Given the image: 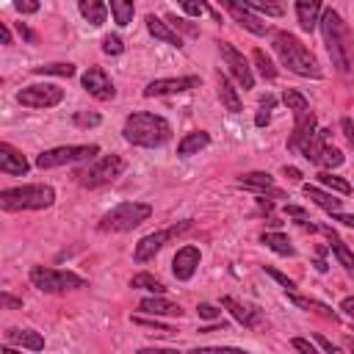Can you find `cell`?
I'll return each mask as SVG.
<instances>
[{
  "instance_id": "cell-1",
  "label": "cell",
  "mask_w": 354,
  "mask_h": 354,
  "mask_svg": "<svg viewBox=\"0 0 354 354\" xmlns=\"http://www.w3.org/2000/svg\"><path fill=\"white\" fill-rule=\"evenodd\" d=\"M122 136H124V141H130L136 147H160L171 138V124L158 113L136 111L124 119Z\"/></svg>"
},
{
  "instance_id": "cell-2",
  "label": "cell",
  "mask_w": 354,
  "mask_h": 354,
  "mask_svg": "<svg viewBox=\"0 0 354 354\" xmlns=\"http://www.w3.org/2000/svg\"><path fill=\"white\" fill-rule=\"evenodd\" d=\"M321 33H324V41H326V50H329V58L332 64L337 66V72L348 75L354 69V58H351V41H348V28L346 22L340 19L337 11H324L321 14Z\"/></svg>"
},
{
  "instance_id": "cell-3",
  "label": "cell",
  "mask_w": 354,
  "mask_h": 354,
  "mask_svg": "<svg viewBox=\"0 0 354 354\" xmlns=\"http://www.w3.org/2000/svg\"><path fill=\"white\" fill-rule=\"evenodd\" d=\"M274 50H277L279 61H282L290 72H296V75H301V77H321L318 61L313 58V53H310L293 33H285V30L274 33Z\"/></svg>"
},
{
  "instance_id": "cell-4",
  "label": "cell",
  "mask_w": 354,
  "mask_h": 354,
  "mask_svg": "<svg viewBox=\"0 0 354 354\" xmlns=\"http://www.w3.org/2000/svg\"><path fill=\"white\" fill-rule=\"evenodd\" d=\"M55 202L53 185H17L0 191V207L3 210H44Z\"/></svg>"
},
{
  "instance_id": "cell-5",
  "label": "cell",
  "mask_w": 354,
  "mask_h": 354,
  "mask_svg": "<svg viewBox=\"0 0 354 354\" xmlns=\"http://www.w3.org/2000/svg\"><path fill=\"white\" fill-rule=\"evenodd\" d=\"M149 213H152V207L147 202H119L100 218V230L102 232H127V230L138 227L141 221H147Z\"/></svg>"
},
{
  "instance_id": "cell-6",
  "label": "cell",
  "mask_w": 354,
  "mask_h": 354,
  "mask_svg": "<svg viewBox=\"0 0 354 354\" xmlns=\"http://www.w3.org/2000/svg\"><path fill=\"white\" fill-rule=\"evenodd\" d=\"M30 282H33V288H39L44 293H64V290H75V288L86 285V279L80 274L58 271V268H44V266H33L30 268Z\"/></svg>"
},
{
  "instance_id": "cell-7",
  "label": "cell",
  "mask_w": 354,
  "mask_h": 354,
  "mask_svg": "<svg viewBox=\"0 0 354 354\" xmlns=\"http://www.w3.org/2000/svg\"><path fill=\"white\" fill-rule=\"evenodd\" d=\"M122 171H124V160L119 155H105V158L88 163L86 169H80L75 177L83 188H97V185H105V183L116 180Z\"/></svg>"
},
{
  "instance_id": "cell-8",
  "label": "cell",
  "mask_w": 354,
  "mask_h": 354,
  "mask_svg": "<svg viewBox=\"0 0 354 354\" xmlns=\"http://www.w3.org/2000/svg\"><path fill=\"white\" fill-rule=\"evenodd\" d=\"M100 147L97 144H77V147H53L36 155V166L39 169H55L64 163H77V160H88L91 155H97Z\"/></svg>"
},
{
  "instance_id": "cell-9",
  "label": "cell",
  "mask_w": 354,
  "mask_h": 354,
  "mask_svg": "<svg viewBox=\"0 0 354 354\" xmlns=\"http://www.w3.org/2000/svg\"><path fill=\"white\" fill-rule=\"evenodd\" d=\"M191 227V221H180V224H174V227H169V230H158V232H149V235H144L138 243H136V252H133V257H136V263H147L149 257H155L171 238H177L180 232H185Z\"/></svg>"
},
{
  "instance_id": "cell-10",
  "label": "cell",
  "mask_w": 354,
  "mask_h": 354,
  "mask_svg": "<svg viewBox=\"0 0 354 354\" xmlns=\"http://www.w3.org/2000/svg\"><path fill=\"white\" fill-rule=\"evenodd\" d=\"M17 100L25 105V108H53L64 100V88H58L55 83H33V86H25Z\"/></svg>"
},
{
  "instance_id": "cell-11",
  "label": "cell",
  "mask_w": 354,
  "mask_h": 354,
  "mask_svg": "<svg viewBox=\"0 0 354 354\" xmlns=\"http://www.w3.org/2000/svg\"><path fill=\"white\" fill-rule=\"evenodd\" d=\"M218 50H221V58H224L230 75H232L243 88H252V86H254V75H252V66H249V61L243 58V53H238L232 44H221Z\"/></svg>"
},
{
  "instance_id": "cell-12",
  "label": "cell",
  "mask_w": 354,
  "mask_h": 354,
  "mask_svg": "<svg viewBox=\"0 0 354 354\" xmlns=\"http://www.w3.org/2000/svg\"><path fill=\"white\" fill-rule=\"evenodd\" d=\"M80 83H83V88H86L91 97H97V100H113V97H116L113 80H111V77L105 75V69H100V66H88V69L83 72Z\"/></svg>"
},
{
  "instance_id": "cell-13",
  "label": "cell",
  "mask_w": 354,
  "mask_h": 354,
  "mask_svg": "<svg viewBox=\"0 0 354 354\" xmlns=\"http://www.w3.org/2000/svg\"><path fill=\"white\" fill-rule=\"evenodd\" d=\"M196 86H199V77H194V75H188V77H160V80L147 83L144 97H166V94H180V91L196 88Z\"/></svg>"
},
{
  "instance_id": "cell-14",
  "label": "cell",
  "mask_w": 354,
  "mask_h": 354,
  "mask_svg": "<svg viewBox=\"0 0 354 354\" xmlns=\"http://www.w3.org/2000/svg\"><path fill=\"white\" fill-rule=\"evenodd\" d=\"M221 6L230 11V17L241 25V28H246L249 33H254V36H263L266 33V22H260L257 17H254V11L243 3V0H221Z\"/></svg>"
},
{
  "instance_id": "cell-15",
  "label": "cell",
  "mask_w": 354,
  "mask_h": 354,
  "mask_svg": "<svg viewBox=\"0 0 354 354\" xmlns=\"http://www.w3.org/2000/svg\"><path fill=\"white\" fill-rule=\"evenodd\" d=\"M199 249L196 246H183V249H177V254H174V260H171V271H174V277L177 279H191L194 277V271H196V266H199Z\"/></svg>"
},
{
  "instance_id": "cell-16",
  "label": "cell",
  "mask_w": 354,
  "mask_h": 354,
  "mask_svg": "<svg viewBox=\"0 0 354 354\" xmlns=\"http://www.w3.org/2000/svg\"><path fill=\"white\" fill-rule=\"evenodd\" d=\"M238 185L252 188V191H257V194H271V196H277V199L285 196V194L274 185V177H271L268 171H249V174H241V177H238Z\"/></svg>"
},
{
  "instance_id": "cell-17",
  "label": "cell",
  "mask_w": 354,
  "mask_h": 354,
  "mask_svg": "<svg viewBox=\"0 0 354 354\" xmlns=\"http://www.w3.org/2000/svg\"><path fill=\"white\" fill-rule=\"evenodd\" d=\"M138 310L147 313V315H183V307L163 299V293H155L149 299H141L138 301Z\"/></svg>"
},
{
  "instance_id": "cell-18",
  "label": "cell",
  "mask_w": 354,
  "mask_h": 354,
  "mask_svg": "<svg viewBox=\"0 0 354 354\" xmlns=\"http://www.w3.org/2000/svg\"><path fill=\"white\" fill-rule=\"evenodd\" d=\"M0 171L3 174H25L28 171V160L11 144H0Z\"/></svg>"
},
{
  "instance_id": "cell-19",
  "label": "cell",
  "mask_w": 354,
  "mask_h": 354,
  "mask_svg": "<svg viewBox=\"0 0 354 354\" xmlns=\"http://www.w3.org/2000/svg\"><path fill=\"white\" fill-rule=\"evenodd\" d=\"M221 304H224V307L230 310V315H232L238 324H243L246 329H254V326L260 324V313H257L254 307H243V304H241V301H235L232 296H224V299H221Z\"/></svg>"
},
{
  "instance_id": "cell-20",
  "label": "cell",
  "mask_w": 354,
  "mask_h": 354,
  "mask_svg": "<svg viewBox=\"0 0 354 354\" xmlns=\"http://www.w3.org/2000/svg\"><path fill=\"white\" fill-rule=\"evenodd\" d=\"M6 343H14V346H22L28 351H41L44 348V337L33 329H8L6 332Z\"/></svg>"
},
{
  "instance_id": "cell-21",
  "label": "cell",
  "mask_w": 354,
  "mask_h": 354,
  "mask_svg": "<svg viewBox=\"0 0 354 354\" xmlns=\"http://www.w3.org/2000/svg\"><path fill=\"white\" fill-rule=\"evenodd\" d=\"M147 30L155 36V39H160L163 44H171V47H183V39L169 28V22H163V19H158L155 14H147Z\"/></svg>"
},
{
  "instance_id": "cell-22",
  "label": "cell",
  "mask_w": 354,
  "mask_h": 354,
  "mask_svg": "<svg viewBox=\"0 0 354 354\" xmlns=\"http://www.w3.org/2000/svg\"><path fill=\"white\" fill-rule=\"evenodd\" d=\"M324 230V235H326V241H329V249L335 252V257L340 260V266L348 271V274H354V254H351V249L340 241V235L337 232H332L329 227H321Z\"/></svg>"
},
{
  "instance_id": "cell-23",
  "label": "cell",
  "mask_w": 354,
  "mask_h": 354,
  "mask_svg": "<svg viewBox=\"0 0 354 354\" xmlns=\"http://www.w3.org/2000/svg\"><path fill=\"white\" fill-rule=\"evenodd\" d=\"M318 14H321V0H296V17L301 30H313L318 25Z\"/></svg>"
},
{
  "instance_id": "cell-24",
  "label": "cell",
  "mask_w": 354,
  "mask_h": 354,
  "mask_svg": "<svg viewBox=\"0 0 354 354\" xmlns=\"http://www.w3.org/2000/svg\"><path fill=\"white\" fill-rule=\"evenodd\" d=\"M313 133H315V116L307 111L304 116H299V119H296V127H293V136H290L288 147H290V149H299V147H301Z\"/></svg>"
},
{
  "instance_id": "cell-25",
  "label": "cell",
  "mask_w": 354,
  "mask_h": 354,
  "mask_svg": "<svg viewBox=\"0 0 354 354\" xmlns=\"http://www.w3.org/2000/svg\"><path fill=\"white\" fill-rule=\"evenodd\" d=\"M207 144H210V136H207L205 130H194V133H185V136H183V141L177 144V155H180V158H188V155H194V152L205 149Z\"/></svg>"
},
{
  "instance_id": "cell-26",
  "label": "cell",
  "mask_w": 354,
  "mask_h": 354,
  "mask_svg": "<svg viewBox=\"0 0 354 354\" xmlns=\"http://www.w3.org/2000/svg\"><path fill=\"white\" fill-rule=\"evenodd\" d=\"M326 133H329V130H315V133L299 147V152H301L310 163H315V166H318V158H321V152H324V147H326Z\"/></svg>"
},
{
  "instance_id": "cell-27",
  "label": "cell",
  "mask_w": 354,
  "mask_h": 354,
  "mask_svg": "<svg viewBox=\"0 0 354 354\" xmlns=\"http://www.w3.org/2000/svg\"><path fill=\"white\" fill-rule=\"evenodd\" d=\"M77 8L88 25H102L108 17V6L102 0H77Z\"/></svg>"
},
{
  "instance_id": "cell-28",
  "label": "cell",
  "mask_w": 354,
  "mask_h": 354,
  "mask_svg": "<svg viewBox=\"0 0 354 354\" xmlns=\"http://www.w3.org/2000/svg\"><path fill=\"white\" fill-rule=\"evenodd\" d=\"M288 301L296 304V307H301V310H313V313H318V315H324V318L337 321V313H332V307H326L324 301H315V299H307V296H296L293 290H288Z\"/></svg>"
},
{
  "instance_id": "cell-29",
  "label": "cell",
  "mask_w": 354,
  "mask_h": 354,
  "mask_svg": "<svg viewBox=\"0 0 354 354\" xmlns=\"http://www.w3.org/2000/svg\"><path fill=\"white\" fill-rule=\"evenodd\" d=\"M304 196H307L310 202H315L318 207H324L326 213H337V210H340V199H335L332 194H326V191H321V188H315V185H304Z\"/></svg>"
},
{
  "instance_id": "cell-30",
  "label": "cell",
  "mask_w": 354,
  "mask_h": 354,
  "mask_svg": "<svg viewBox=\"0 0 354 354\" xmlns=\"http://www.w3.org/2000/svg\"><path fill=\"white\" fill-rule=\"evenodd\" d=\"M218 100L230 113H241V97L227 77H218Z\"/></svg>"
},
{
  "instance_id": "cell-31",
  "label": "cell",
  "mask_w": 354,
  "mask_h": 354,
  "mask_svg": "<svg viewBox=\"0 0 354 354\" xmlns=\"http://www.w3.org/2000/svg\"><path fill=\"white\" fill-rule=\"evenodd\" d=\"M260 241H263L268 249H274L277 254H285V257H293V254H296V249L290 246L288 235H282V232H263Z\"/></svg>"
},
{
  "instance_id": "cell-32",
  "label": "cell",
  "mask_w": 354,
  "mask_h": 354,
  "mask_svg": "<svg viewBox=\"0 0 354 354\" xmlns=\"http://www.w3.org/2000/svg\"><path fill=\"white\" fill-rule=\"evenodd\" d=\"M111 14H113V22L119 28L130 25L133 14H136V3L133 0H111Z\"/></svg>"
},
{
  "instance_id": "cell-33",
  "label": "cell",
  "mask_w": 354,
  "mask_h": 354,
  "mask_svg": "<svg viewBox=\"0 0 354 354\" xmlns=\"http://www.w3.org/2000/svg\"><path fill=\"white\" fill-rule=\"evenodd\" d=\"M282 102L288 105V111H293V116L299 119V116H304L307 111H310V102L304 100V94H299V91H293V88H288L285 94H282Z\"/></svg>"
},
{
  "instance_id": "cell-34",
  "label": "cell",
  "mask_w": 354,
  "mask_h": 354,
  "mask_svg": "<svg viewBox=\"0 0 354 354\" xmlns=\"http://www.w3.org/2000/svg\"><path fill=\"white\" fill-rule=\"evenodd\" d=\"M130 288L149 290V293H163V290H166V288H163V282H160V279H155L152 274H136V277L130 279Z\"/></svg>"
},
{
  "instance_id": "cell-35",
  "label": "cell",
  "mask_w": 354,
  "mask_h": 354,
  "mask_svg": "<svg viewBox=\"0 0 354 354\" xmlns=\"http://www.w3.org/2000/svg\"><path fill=\"white\" fill-rule=\"evenodd\" d=\"M318 180L326 185V188H332V191H337V194H351V185H348V180H343V177H337V174H332V171H321L318 174Z\"/></svg>"
},
{
  "instance_id": "cell-36",
  "label": "cell",
  "mask_w": 354,
  "mask_h": 354,
  "mask_svg": "<svg viewBox=\"0 0 354 354\" xmlns=\"http://www.w3.org/2000/svg\"><path fill=\"white\" fill-rule=\"evenodd\" d=\"M252 58H254V64H257V69H260V75H263L266 80H274V77H277V66L271 64V58H268L263 50H254Z\"/></svg>"
},
{
  "instance_id": "cell-37",
  "label": "cell",
  "mask_w": 354,
  "mask_h": 354,
  "mask_svg": "<svg viewBox=\"0 0 354 354\" xmlns=\"http://www.w3.org/2000/svg\"><path fill=\"white\" fill-rule=\"evenodd\" d=\"M177 3H180V8H183L185 14H191V17H202V14H207V17L218 19V17L210 11V6H207V3H202V0H177Z\"/></svg>"
},
{
  "instance_id": "cell-38",
  "label": "cell",
  "mask_w": 354,
  "mask_h": 354,
  "mask_svg": "<svg viewBox=\"0 0 354 354\" xmlns=\"http://www.w3.org/2000/svg\"><path fill=\"white\" fill-rule=\"evenodd\" d=\"M36 75H61V77H72L75 66L72 64H47V66H33Z\"/></svg>"
},
{
  "instance_id": "cell-39",
  "label": "cell",
  "mask_w": 354,
  "mask_h": 354,
  "mask_svg": "<svg viewBox=\"0 0 354 354\" xmlns=\"http://www.w3.org/2000/svg\"><path fill=\"white\" fill-rule=\"evenodd\" d=\"M340 163H343V152L335 149V147H324V152H321V158H318V166L335 169V166H340Z\"/></svg>"
},
{
  "instance_id": "cell-40",
  "label": "cell",
  "mask_w": 354,
  "mask_h": 354,
  "mask_svg": "<svg viewBox=\"0 0 354 354\" xmlns=\"http://www.w3.org/2000/svg\"><path fill=\"white\" fill-rule=\"evenodd\" d=\"M72 122H75L77 127H97L102 119H100L97 111H77V113L72 116Z\"/></svg>"
},
{
  "instance_id": "cell-41",
  "label": "cell",
  "mask_w": 354,
  "mask_h": 354,
  "mask_svg": "<svg viewBox=\"0 0 354 354\" xmlns=\"http://www.w3.org/2000/svg\"><path fill=\"white\" fill-rule=\"evenodd\" d=\"M271 108H274V97H266L263 105H260V111H257V116H254V124H257V127H266V124H268Z\"/></svg>"
},
{
  "instance_id": "cell-42",
  "label": "cell",
  "mask_w": 354,
  "mask_h": 354,
  "mask_svg": "<svg viewBox=\"0 0 354 354\" xmlns=\"http://www.w3.org/2000/svg\"><path fill=\"white\" fill-rule=\"evenodd\" d=\"M263 271H266L271 279H277V282H279L285 290H296V282H293V279H288L282 271H277V268H271V266H263Z\"/></svg>"
},
{
  "instance_id": "cell-43",
  "label": "cell",
  "mask_w": 354,
  "mask_h": 354,
  "mask_svg": "<svg viewBox=\"0 0 354 354\" xmlns=\"http://www.w3.org/2000/svg\"><path fill=\"white\" fill-rule=\"evenodd\" d=\"M249 8H257V11H263V14H282V8L279 6H274L271 0H243Z\"/></svg>"
},
{
  "instance_id": "cell-44",
  "label": "cell",
  "mask_w": 354,
  "mask_h": 354,
  "mask_svg": "<svg viewBox=\"0 0 354 354\" xmlns=\"http://www.w3.org/2000/svg\"><path fill=\"white\" fill-rule=\"evenodd\" d=\"M102 50H105L108 55H119V53L124 50V44H122L119 36H105V39H102Z\"/></svg>"
},
{
  "instance_id": "cell-45",
  "label": "cell",
  "mask_w": 354,
  "mask_h": 354,
  "mask_svg": "<svg viewBox=\"0 0 354 354\" xmlns=\"http://www.w3.org/2000/svg\"><path fill=\"white\" fill-rule=\"evenodd\" d=\"M133 321H136V324H141V326H149V329H155V332H163V335H171V332H174L171 326H163V324L149 321V318H141V315H138V318H133Z\"/></svg>"
},
{
  "instance_id": "cell-46",
  "label": "cell",
  "mask_w": 354,
  "mask_h": 354,
  "mask_svg": "<svg viewBox=\"0 0 354 354\" xmlns=\"http://www.w3.org/2000/svg\"><path fill=\"white\" fill-rule=\"evenodd\" d=\"M14 8L19 14H36L39 11V0H14Z\"/></svg>"
},
{
  "instance_id": "cell-47",
  "label": "cell",
  "mask_w": 354,
  "mask_h": 354,
  "mask_svg": "<svg viewBox=\"0 0 354 354\" xmlns=\"http://www.w3.org/2000/svg\"><path fill=\"white\" fill-rule=\"evenodd\" d=\"M199 315H202V318H207V321H213V318H218V315H221V310H218V307H213V304H199Z\"/></svg>"
},
{
  "instance_id": "cell-48",
  "label": "cell",
  "mask_w": 354,
  "mask_h": 354,
  "mask_svg": "<svg viewBox=\"0 0 354 354\" xmlns=\"http://www.w3.org/2000/svg\"><path fill=\"white\" fill-rule=\"evenodd\" d=\"M340 127H343V133H346L348 144L354 147V119H343V122H340Z\"/></svg>"
},
{
  "instance_id": "cell-49",
  "label": "cell",
  "mask_w": 354,
  "mask_h": 354,
  "mask_svg": "<svg viewBox=\"0 0 354 354\" xmlns=\"http://www.w3.org/2000/svg\"><path fill=\"white\" fill-rule=\"evenodd\" d=\"M290 346H293V348H299V351L313 354V346H310V340H304V337H293V340H290Z\"/></svg>"
},
{
  "instance_id": "cell-50",
  "label": "cell",
  "mask_w": 354,
  "mask_h": 354,
  "mask_svg": "<svg viewBox=\"0 0 354 354\" xmlns=\"http://www.w3.org/2000/svg\"><path fill=\"white\" fill-rule=\"evenodd\" d=\"M315 343H318L324 351H329V354H337V346H335V343H329L324 335H315Z\"/></svg>"
},
{
  "instance_id": "cell-51",
  "label": "cell",
  "mask_w": 354,
  "mask_h": 354,
  "mask_svg": "<svg viewBox=\"0 0 354 354\" xmlns=\"http://www.w3.org/2000/svg\"><path fill=\"white\" fill-rule=\"evenodd\" d=\"M0 299H3V307H8V310H19V307H22V301L14 299V296H8V293H3Z\"/></svg>"
},
{
  "instance_id": "cell-52",
  "label": "cell",
  "mask_w": 354,
  "mask_h": 354,
  "mask_svg": "<svg viewBox=\"0 0 354 354\" xmlns=\"http://www.w3.org/2000/svg\"><path fill=\"white\" fill-rule=\"evenodd\" d=\"M329 216H332L335 221L346 224V227H354V216H348V213H340V210H337V213H329Z\"/></svg>"
},
{
  "instance_id": "cell-53",
  "label": "cell",
  "mask_w": 354,
  "mask_h": 354,
  "mask_svg": "<svg viewBox=\"0 0 354 354\" xmlns=\"http://www.w3.org/2000/svg\"><path fill=\"white\" fill-rule=\"evenodd\" d=\"M340 310H343V313H348V315H354V296L343 299V301H340Z\"/></svg>"
},
{
  "instance_id": "cell-54",
  "label": "cell",
  "mask_w": 354,
  "mask_h": 354,
  "mask_svg": "<svg viewBox=\"0 0 354 354\" xmlns=\"http://www.w3.org/2000/svg\"><path fill=\"white\" fill-rule=\"evenodd\" d=\"M285 174H288L290 180H301V171H299L296 166H285Z\"/></svg>"
},
{
  "instance_id": "cell-55",
  "label": "cell",
  "mask_w": 354,
  "mask_h": 354,
  "mask_svg": "<svg viewBox=\"0 0 354 354\" xmlns=\"http://www.w3.org/2000/svg\"><path fill=\"white\" fill-rule=\"evenodd\" d=\"M3 44H11V30H8V25H3Z\"/></svg>"
},
{
  "instance_id": "cell-56",
  "label": "cell",
  "mask_w": 354,
  "mask_h": 354,
  "mask_svg": "<svg viewBox=\"0 0 354 354\" xmlns=\"http://www.w3.org/2000/svg\"><path fill=\"white\" fill-rule=\"evenodd\" d=\"M346 346H348V348H354V337H346Z\"/></svg>"
},
{
  "instance_id": "cell-57",
  "label": "cell",
  "mask_w": 354,
  "mask_h": 354,
  "mask_svg": "<svg viewBox=\"0 0 354 354\" xmlns=\"http://www.w3.org/2000/svg\"><path fill=\"white\" fill-rule=\"evenodd\" d=\"M271 3H274V6H279V0H271ZM279 8H282V6H279Z\"/></svg>"
}]
</instances>
